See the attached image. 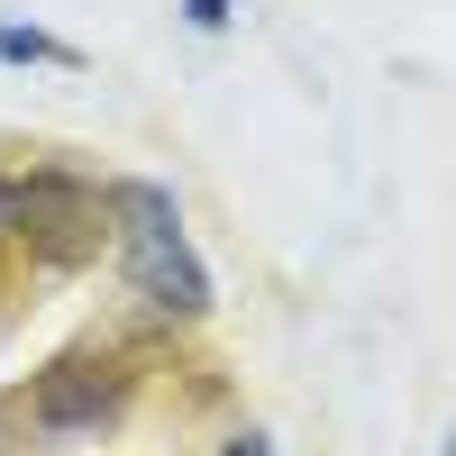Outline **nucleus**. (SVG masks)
<instances>
[{
    "instance_id": "2",
    "label": "nucleus",
    "mask_w": 456,
    "mask_h": 456,
    "mask_svg": "<svg viewBox=\"0 0 456 456\" xmlns=\"http://www.w3.org/2000/svg\"><path fill=\"white\" fill-rule=\"evenodd\" d=\"M119 411H128V374L73 356V365H46V374H37V393H28V438L83 447V438H101V429H119Z\"/></svg>"
},
{
    "instance_id": "1",
    "label": "nucleus",
    "mask_w": 456,
    "mask_h": 456,
    "mask_svg": "<svg viewBox=\"0 0 456 456\" xmlns=\"http://www.w3.org/2000/svg\"><path fill=\"white\" fill-rule=\"evenodd\" d=\"M110 219H119V265L146 311L165 320H201L210 311V265L192 256V238H183V210L165 183H119L110 192Z\"/></svg>"
},
{
    "instance_id": "5",
    "label": "nucleus",
    "mask_w": 456,
    "mask_h": 456,
    "mask_svg": "<svg viewBox=\"0 0 456 456\" xmlns=\"http://www.w3.org/2000/svg\"><path fill=\"white\" fill-rule=\"evenodd\" d=\"M192 28H228V0H192Z\"/></svg>"
},
{
    "instance_id": "3",
    "label": "nucleus",
    "mask_w": 456,
    "mask_h": 456,
    "mask_svg": "<svg viewBox=\"0 0 456 456\" xmlns=\"http://www.w3.org/2000/svg\"><path fill=\"white\" fill-rule=\"evenodd\" d=\"M101 192L92 183H73V174H28V183H10V238H28L46 265H83L92 247H101Z\"/></svg>"
},
{
    "instance_id": "4",
    "label": "nucleus",
    "mask_w": 456,
    "mask_h": 456,
    "mask_svg": "<svg viewBox=\"0 0 456 456\" xmlns=\"http://www.w3.org/2000/svg\"><path fill=\"white\" fill-rule=\"evenodd\" d=\"M0 64H83V55L55 46L46 28H10V19H0Z\"/></svg>"
},
{
    "instance_id": "7",
    "label": "nucleus",
    "mask_w": 456,
    "mask_h": 456,
    "mask_svg": "<svg viewBox=\"0 0 456 456\" xmlns=\"http://www.w3.org/2000/svg\"><path fill=\"white\" fill-rule=\"evenodd\" d=\"M219 456H265V438H228V447H219Z\"/></svg>"
},
{
    "instance_id": "6",
    "label": "nucleus",
    "mask_w": 456,
    "mask_h": 456,
    "mask_svg": "<svg viewBox=\"0 0 456 456\" xmlns=\"http://www.w3.org/2000/svg\"><path fill=\"white\" fill-rule=\"evenodd\" d=\"M10 183H19V174H0V247H10Z\"/></svg>"
}]
</instances>
